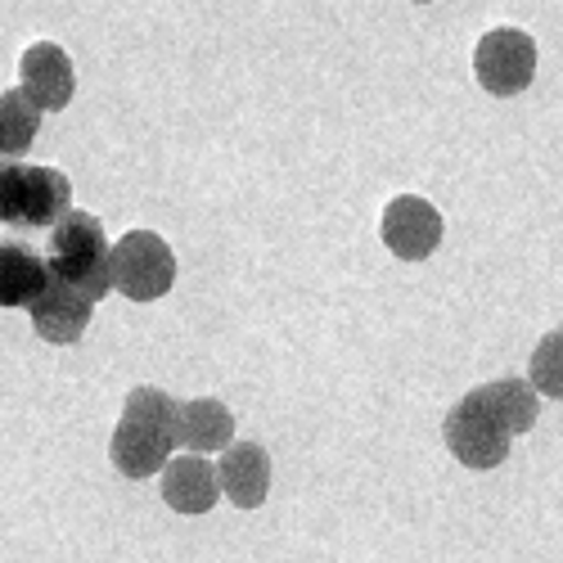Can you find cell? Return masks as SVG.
Returning <instances> with one entry per match:
<instances>
[{
  "label": "cell",
  "mask_w": 563,
  "mask_h": 563,
  "mask_svg": "<svg viewBox=\"0 0 563 563\" xmlns=\"http://www.w3.org/2000/svg\"><path fill=\"white\" fill-rule=\"evenodd\" d=\"M109 253H113V244L104 240L100 217H90L81 208H73L64 221H55L51 240H45V266H51V275L64 279L68 289L86 294L90 302L113 294Z\"/></svg>",
  "instance_id": "cell-2"
},
{
  "label": "cell",
  "mask_w": 563,
  "mask_h": 563,
  "mask_svg": "<svg viewBox=\"0 0 563 563\" xmlns=\"http://www.w3.org/2000/svg\"><path fill=\"white\" fill-rule=\"evenodd\" d=\"M474 77L487 96L514 100L537 77V41L523 27H492L474 45Z\"/></svg>",
  "instance_id": "cell-6"
},
{
  "label": "cell",
  "mask_w": 563,
  "mask_h": 563,
  "mask_svg": "<svg viewBox=\"0 0 563 563\" xmlns=\"http://www.w3.org/2000/svg\"><path fill=\"white\" fill-rule=\"evenodd\" d=\"M19 86L27 90L41 113H64L77 96V68H73L64 45L32 41L19 55Z\"/></svg>",
  "instance_id": "cell-8"
},
{
  "label": "cell",
  "mask_w": 563,
  "mask_h": 563,
  "mask_svg": "<svg viewBox=\"0 0 563 563\" xmlns=\"http://www.w3.org/2000/svg\"><path fill=\"white\" fill-rule=\"evenodd\" d=\"M415 5H429V0H415Z\"/></svg>",
  "instance_id": "cell-17"
},
{
  "label": "cell",
  "mask_w": 563,
  "mask_h": 563,
  "mask_svg": "<svg viewBox=\"0 0 563 563\" xmlns=\"http://www.w3.org/2000/svg\"><path fill=\"white\" fill-rule=\"evenodd\" d=\"M41 109L23 86L0 90V158H23L32 150V140L41 135Z\"/></svg>",
  "instance_id": "cell-14"
},
{
  "label": "cell",
  "mask_w": 563,
  "mask_h": 563,
  "mask_svg": "<svg viewBox=\"0 0 563 563\" xmlns=\"http://www.w3.org/2000/svg\"><path fill=\"white\" fill-rule=\"evenodd\" d=\"M73 212V180L59 167L0 158V225L51 230Z\"/></svg>",
  "instance_id": "cell-3"
},
{
  "label": "cell",
  "mask_w": 563,
  "mask_h": 563,
  "mask_svg": "<svg viewBox=\"0 0 563 563\" xmlns=\"http://www.w3.org/2000/svg\"><path fill=\"white\" fill-rule=\"evenodd\" d=\"M176 410L180 401L154 384H140L126 393L118 429L109 438V460L122 478H158L167 460L176 455Z\"/></svg>",
  "instance_id": "cell-1"
},
{
  "label": "cell",
  "mask_w": 563,
  "mask_h": 563,
  "mask_svg": "<svg viewBox=\"0 0 563 563\" xmlns=\"http://www.w3.org/2000/svg\"><path fill=\"white\" fill-rule=\"evenodd\" d=\"M492 406L500 410V419L509 424L514 438H523L532 424H537V415H541V393L528 384V379H496V384H483Z\"/></svg>",
  "instance_id": "cell-15"
},
{
  "label": "cell",
  "mask_w": 563,
  "mask_h": 563,
  "mask_svg": "<svg viewBox=\"0 0 563 563\" xmlns=\"http://www.w3.org/2000/svg\"><path fill=\"white\" fill-rule=\"evenodd\" d=\"M32 324H36V334L45 343H55V347H73L81 343V334L90 330V316H96V302H90L86 294L68 289L64 279H51L45 285V294L27 307Z\"/></svg>",
  "instance_id": "cell-11"
},
{
  "label": "cell",
  "mask_w": 563,
  "mask_h": 563,
  "mask_svg": "<svg viewBox=\"0 0 563 563\" xmlns=\"http://www.w3.org/2000/svg\"><path fill=\"white\" fill-rule=\"evenodd\" d=\"M446 221L424 195H393L379 217V240L401 262H429L442 249Z\"/></svg>",
  "instance_id": "cell-7"
},
{
  "label": "cell",
  "mask_w": 563,
  "mask_h": 563,
  "mask_svg": "<svg viewBox=\"0 0 563 563\" xmlns=\"http://www.w3.org/2000/svg\"><path fill=\"white\" fill-rule=\"evenodd\" d=\"M113 294L131 302H158L176 285V253L158 230H126L109 253Z\"/></svg>",
  "instance_id": "cell-5"
},
{
  "label": "cell",
  "mask_w": 563,
  "mask_h": 563,
  "mask_svg": "<svg viewBox=\"0 0 563 563\" xmlns=\"http://www.w3.org/2000/svg\"><path fill=\"white\" fill-rule=\"evenodd\" d=\"M221 496L234 509H262L271 496V455L262 442H230L217 455Z\"/></svg>",
  "instance_id": "cell-10"
},
{
  "label": "cell",
  "mask_w": 563,
  "mask_h": 563,
  "mask_svg": "<svg viewBox=\"0 0 563 563\" xmlns=\"http://www.w3.org/2000/svg\"><path fill=\"white\" fill-rule=\"evenodd\" d=\"M234 442V415L217 397H195L180 401L176 410V446L195 455H221Z\"/></svg>",
  "instance_id": "cell-12"
},
{
  "label": "cell",
  "mask_w": 563,
  "mask_h": 563,
  "mask_svg": "<svg viewBox=\"0 0 563 563\" xmlns=\"http://www.w3.org/2000/svg\"><path fill=\"white\" fill-rule=\"evenodd\" d=\"M528 384L550 397V401H563V330H550L537 347H532V361H528Z\"/></svg>",
  "instance_id": "cell-16"
},
{
  "label": "cell",
  "mask_w": 563,
  "mask_h": 563,
  "mask_svg": "<svg viewBox=\"0 0 563 563\" xmlns=\"http://www.w3.org/2000/svg\"><path fill=\"white\" fill-rule=\"evenodd\" d=\"M442 442H446V451L464 468H478V474H487V468H500L505 464V455L514 446V433H509V424L500 419V410L492 406L487 388H474V393H464L446 410Z\"/></svg>",
  "instance_id": "cell-4"
},
{
  "label": "cell",
  "mask_w": 563,
  "mask_h": 563,
  "mask_svg": "<svg viewBox=\"0 0 563 563\" xmlns=\"http://www.w3.org/2000/svg\"><path fill=\"white\" fill-rule=\"evenodd\" d=\"M158 492H163V505L185 514V519H199L208 514L217 500H221V478H217V464L208 455H172L167 468L158 474Z\"/></svg>",
  "instance_id": "cell-9"
},
{
  "label": "cell",
  "mask_w": 563,
  "mask_h": 563,
  "mask_svg": "<svg viewBox=\"0 0 563 563\" xmlns=\"http://www.w3.org/2000/svg\"><path fill=\"white\" fill-rule=\"evenodd\" d=\"M51 266H45V253H36L23 240H0V311L5 307H32L45 285H51Z\"/></svg>",
  "instance_id": "cell-13"
}]
</instances>
